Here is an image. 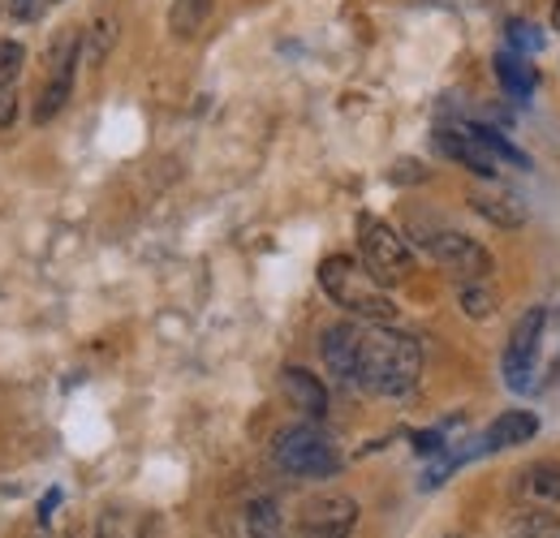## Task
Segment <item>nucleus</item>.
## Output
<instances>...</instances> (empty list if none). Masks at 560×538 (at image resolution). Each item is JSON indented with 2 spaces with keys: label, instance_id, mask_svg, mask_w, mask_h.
Listing matches in <instances>:
<instances>
[{
  "label": "nucleus",
  "instance_id": "obj_24",
  "mask_svg": "<svg viewBox=\"0 0 560 538\" xmlns=\"http://www.w3.org/2000/svg\"><path fill=\"white\" fill-rule=\"evenodd\" d=\"M552 22H557V31H560V0H557V9H552Z\"/></svg>",
  "mask_w": 560,
  "mask_h": 538
},
{
  "label": "nucleus",
  "instance_id": "obj_10",
  "mask_svg": "<svg viewBox=\"0 0 560 538\" xmlns=\"http://www.w3.org/2000/svg\"><path fill=\"white\" fill-rule=\"evenodd\" d=\"M470 207L483 211L491 224H500V229H517V224L526 220V207L517 202L513 190H509V195H504V190H475V195H470Z\"/></svg>",
  "mask_w": 560,
  "mask_h": 538
},
{
  "label": "nucleus",
  "instance_id": "obj_16",
  "mask_svg": "<svg viewBox=\"0 0 560 538\" xmlns=\"http://www.w3.org/2000/svg\"><path fill=\"white\" fill-rule=\"evenodd\" d=\"M470 134L488 147L491 160H509V164H517V168H530V160H526V155H522V151H517L509 138H500L495 130H488V126H470Z\"/></svg>",
  "mask_w": 560,
  "mask_h": 538
},
{
  "label": "nucleus",
  "instance_id": "obj_4",
  "mask_svg": "<svg viewBox=\"0 0 560 538\" xmlns=\"http://www.w3.org/2000/svg\"><path fill=\"white\" fill-rule=\"evenodd\" d=\"M277 466L293 478H332L341 470L337 444L319 426H289L277 435Z\"/></svg>",
  "mask_w": 560,
  "mask_h": 538
},
{
  "label": "nucleus",
  "instance_id": "obj_11",
  "mask_svg": "<svg viewBox=\"0 0 560 538\" xmlns=\"http://www.w3.org/2000/svg\"><path fill=\"white\" fill-rule=\"evenodd\" d=\"M495 78H500V86H504L509 95H517V100H526V95L535 91V82H539V73L526 61V52H513V48L495 57Z\"/></svg>",
  "mask_w": 560,
  "mask_h": 538
},
{
  "label": "nucleus",
  "instance_id": "obj_23",
  "mask_svg": "<svg viewBox=\"0 0 560 538\" xmlns=\"http://www.w3.org/2000/svg\"><path fill=\"white\" fill-rule=\"evenodd\" d=\"M350 530H302V538H346Z\"/></svg>",
  "mask_w": 560,
  "mask_h": 538
},
{
  "label": "nucleus",
  "instance_id": "obj_18",
  "mask_svg": "<svg viewBox=\"0 0 560 538\" xmlns=\"http://www.w3.org/2000/svg\"><path fill=\"white\" fill-rule=\"evenodd\" d=\"M22 57H26L22 44L0 39V86H13V78H18V69H22Z\"/></svg>",
  "mask_w": 560,
  "mask_h": 538
},
{
  "label": "nucleus",
  "instance_id": "obj_13",
  "mask_svg": "<svg viewBox=\"0 0 560 538\" xmlns=\"http://www.w3.org/2000/svg\"><path fill=\"white\" fill-rule=\"evenodd\" d=\"M509 538H560V517L548 508H530V513L513 517Z\"/></svg>",
  "mask_w": 560,
  "mask_h": 538
},
{
  "label": "nucleus",
  "instance_id": "obj_1",
  "mask_svg": "<svg viewBox=\"0 0 560 538\" xmlns=\"http://www.w3.org/2000/svg\"><path fill=\"white\" fill-rule=\"evenodd\" d=\"M419 371H422L419 340L358 319L350 384L366 388V393H380V397H406L419 384Z\"/></svg>",
  "mask_w": 560,
  "mask_h": 538
},
{
  "label": "nucleus",
  "instance_id": "obj_9",
  "mask_svg": "<svg viewBox=\"0 0 560 538\" xmlns=\"http://www.w3.org/2000/svg\"><path fill=\"white\" fill-rule=\"evenodd\" d=\"M358 522V504L346 495H324L302 508V530H350Z\"/></svg>",
  "mask_w": 560,
  "mask_h": 538
},
{
  "label": "nucleus",
  "instance_id": "obj_17",
  "mask_svg": "<svg viewBox=\"0 0 560 538\" xmlns=\"http://www.w3.org/2000/svg\"><path fill=\"white\" fill-rule=\"evenodd\" d=\"M491 293L483 289V280H462V311L466 315H475V319H483V315H491Z\"/></svg>",
  "mask_w": 560,
  "mask_h": 538
},
{
  "label": "nucleus",
  "instance_id": "obj_6",
  "mask_svg": "<svg viewBox=\"0 0 560 538\" xmlns=\"http://www.w3.org/2000/svg\"><path fill=\"white\" fill-rule=\"evenodd\" d=\"M431 259L444 271H453L457 280H483L491 271V255L475 242V237H462V233H435L427 242Z\"/></svg>",
  "mask_w": 560,
  "mask_h": 538
},
{
  "label": "nucleus",
  "instance_id": "obj_2",
  "mask_svg": "<svg viewBox=\"0 0 560 538\" xmlns=\"http://www.w3.org/2000/svg\"><path fill=\"white\" fill-rule=\"evenodd\" d=\"M319 289L362 324H393L397 319V306L384 293V284L350 255H332L319 264Z\"/></svg>",
  "mask_w": 560,
  "mask_h": 538
},
{
  "label": "nucleus",
  "instance_id": "obj_12",
  "mask_svg": "<svg viewBox=\"0 0 560 538\" xmlns=\"http://www.w3.org/2000/svg\"><path fill=\"white\" fill-rule=\"evenodd\" d=\"M211 17V0H173L168 9V26L177 39H195Z\"/></svg>",
  "mask_w": 560,
  "mask_h": 538
},
{
  "label": "nucleus",
  "instance_id": "obj_3",
  "mask_svg": "<svg viewBox=\"0 0 560 538\" xmlns=\"http://www.w3.org/2000/svg\"><path fill=\"white\" fill-rule=\"evenodd\" d=\"M358 250H362V268L371 271L384 289L410 280V271H415L410 246H406L401 233L388 229L380 215H358Z\"/></svg>",
  "mask_w": 560,
  "mask_h": 538
},
{
  "label": "nucleus",
  "instance_id": "obj_25",
  "mask_svg": "<svg viewBox=\"0 0 560 538\" xmlns=\"http://www.w3.org/2000/svg\"><path fill=\"white\" fill-rule=\"evenodd\" d=\"M0 9H9V0H0Z\"/></svg>",
  "mask_w": 560,
  "mask_h": 538
},
{
  "label": "nucleus",
  "instance_id": "obj_5",
  "mask_svg": "<svg viewBox=\"0 0 560 538\" xmlns=\"http://www.w3.org/2000/svg\"><path fill=\"white\" fill-rule=\"evenodd\" d=\"M544 328H548V315L539 306L517 319V328L509 337V349H504V379H509V388H530V366L539 358Z\"/></svg>",
  "mask_w": 560,
  "mask_h": 538
},
{
  "label": "nucleus",
  "instance_id": "obj_21",
  "mask_svg": "<svg viewBox=\"0 0 560 538\" xmlns=\"http://www.w3.org/2000/svg\"><path fill=\"white\" fill-rule=\"evenodd\" d=\"M44 9H48V0H9L13 22H39V17H44Z\"/></svg>",
  "mask_w": 560,
  "mask_h": 538
},
{
  "label": "nucleus",
  "instance_id": "obj_15",
  "mask_svg": "<svg viewBox=\"0 0 560 538\" xmlns=\"http://www.w3.org/2000/svg\"><path fill=\"white\" fill-rule=\"evenodd\" d=\"M526 491L535 495V500H544V504H557L560 500V466H530V473H526Z\"/></svg>",
  "mask_w": 560,
  "mask_h": 538
},
{
  "label": "nucleus",
  "instance_id": "obj_14",
  "mask_svg": "<svg viewBox=\"0 0 560 538\" xmlns=\"http://www.w3.org/2000/svg\"><path fill=\"white\" fill-rule=\"evenodd\" d=\"M70 91H73V78H48V86L39 91V104H35V126H48L66 108Z\"/></svg>",
  "mask_w": 560,
  "mask_h": 538
},
{
  "label": "nucleus",
  "instance_id": "obj_26",
  "mask_svg": "<svg viewBox=\"0 0 560 538\" xmlns=\"http://www.w3.org/2000/svg\"><path fill=\"white\" fill-rule=\"evenodd\" d=\"M448 538H462V535H448Z\"/></svg>",
  "mask_w": 560,
  "mask_h": 538
},
{
  "label": "nucleus",
  "instance_id": "obj_8",
  "mask_svg": "<svg viewBox=\"0 0 560 538\" xmlns=\"http://www.w3.org/2000/svg\"><path fill=\"white\" fill-rule=\"evenodd\" d=\"M535 435H539V418L526 413V409H509V413H500L488 431H483V444L479 448L483 453H500V448H517V444H526Z\"/></svg>",
  "mask_w": 560,
  "mask_h": 538
},
{
  "label": "nucleus",
  "instance_id": "obj_19",
  "mask_svg": "<svg viewBox=\"0 0 560 538\" xmlns=\"http://www.w3.org/2000/svg\"><path fill=\"white\" fill-rule=\"evenodd\" d=\"M509 44H513V52H535V48H544V31H535L526 22H509Z\"/></svg>",
  "mask_w": 560,
  "mask_h": 538
},
{
  "label": "nucleus",
  "instance_id": "obj_20",
  "mask_svg": "<svg viewBox=\"0 0 560 538\" xmlns=\"http://www.w3.org/2000/svg\"><path fill=\"white\" fill-rule=\"evenodd\" d=\"M108 48H113V22H108V17H100V22H95V31H91V48H86L91 66H100V61L108 57Z\"/></svg>",
  "mask_w": 560,
  "mask_h": 538
},
{
  "label": "nucleus",
  "instance_id": "obj_22",
  "mask_svg": "<svg viewBox=\"0 0 560 538\" xmlns=\"http://www.w3.org/2000/svg\"><path fill=\"white\" fill-rule=\"evenodd\" d=\"M13 117H18V91L13 86H0V130L13 126Z\"/></svg>",
  "mask_w": 560,
  "mask_h": 538
},
{
  "label": "nucleus",
  "instance_id": "obj_7",
  "mask_svg": "<svg viewBox=\"0 0 560 538\" xmlns=\"http://www.w3.org/2000/svg\"><path fill=\"white\" fill-rule=\"evenodd\" d=\"M280 393L289 397L293 409H302L306 418H324V413H328V393H324V384H319L311 371H302V366H284V371H280Z\"/></svg>",
  "mask_w": 560,
  "mask_h": 538
}]
</instances>
